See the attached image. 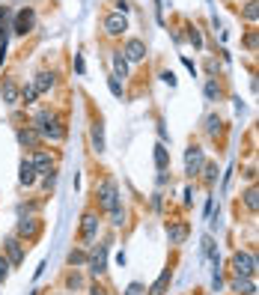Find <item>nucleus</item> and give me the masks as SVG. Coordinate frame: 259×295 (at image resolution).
<instances>
[{"label":"nucleus","mask_w":259,"mask_h":295,"mask_svg":"<svg viewBox=\"0 0 259 295\" xmlns=\"http://www.w3.org/2000/svg\"><path fill=\"white\" fill-rule=\"evenodd\" d=\"M33 129L39 131V137H48V140H63L66 137L63 123H60V116H57L54 110H42V113L36 116V126H33Z\"/></svg>","instance_id":"nucleus-1"},{"label":"nucleus","mask_w":259,"mask_h":295,"mask_svg":"<svg viewBox=\"0 0 259 295\" xmlns=\"http://www.w3.org/2000/svg\"><path fill=\"white\" fill-rule=\"evenodd\" d=\"M96 197H98V206H101L104 212H116V209H122V206H119L116 182H110V179H104V182H98L96 185Z\"/></svg>","instance_id":"nucleus-2"},{"label":"nucleus","mask_w":259,"mask_h":295,"mask_svg":"<svg viewBox=\"0 0 259 295\" xmlns=\"http://www.w3.org/2000/svg\"><path fill=\"white\" fill-rule=\"evenodd\" d=\"M232 268H235V277H253L256 274V260L250 251H235L232 254Z\"/></svg>","instance_id":"nucleus-3"},{"label":"nucleus","mask_w":259,"mask_h":295,"mask_svg":"<svg viewBox=\"0 0 259 295\" xmlns=\"http://www.w3.org/2000/svg\"><path fill=\"white\" fill-rule=\"evenodd\" d=\"M33 27H36V12H33L30 6L18 9L15 18H12V33L15 36H27V33H33Z\"/></svg>","instance_id":"nucleus-4"},{"label":"nucleus","mask_w":259,"mask_h":295,"mask_svg":"<svg viewBox=\"0 0 259 295\" xmlns=\"http://www.w3.org/2000/svg\"><path fill=\"white\" fill-rule=\"evenodd\" d=\"M125 30H128V18H125L122 12L104 15V33H107V36H122Z\"/></svg>","instance_id":"nucleus-5"},{"label":"nucleus","mask_w":259,"mask_h":295,"mask_svg":"<svg viewBox=\"0 0 259 295\" xmlns=\"http://www.w3.org/2000/svg\"><path fill=\"white\" fill-rule=\"evenodd\" d=\"M203 164H206L203 149H200V146H188V152H185V173H188V176H197V173L203 170Z\"/></svg>","instance_id":"nucleus-6"},{"label":"nucleus","mask_w":259,"mask_h":295,"mask_svg":"<svg viewBox=\"0 0 259 295\" xmlns=\"http://www.w3.org/2000/svg\"><path fill=\"white\" fill-rule=\"evenodd\" d=\"M128 63H140L143 57H146V45L140 42V39H128L125 42V54H122Z\"/></svg>","instance_id":"nucleus-7"},{"label":"nucleus","mask_w":259,"mask_h":295,"mask_svg":"<svg viewBox=\"0 0 259 295\" xmlns=\"http://www.w3.org/2000/svg\"><path fill=\"white\" fill-rule=\"evenodd\" d=\"M30 164H33V170H36V176H39V173L45 176V173H51V170H54V158H51L45 149H36V155H33Z\"/></svg>","instance_id":"nucleus-8"},{"label":"nucleus","mask_w":259,"mask_h":295,"mask_svg":"<svg viewBox=\"0 0 259 295\" xmlns=\"http://www.w3.org/2000/svg\"><path fill=\"white\" fill-rule=\"evenodd\" d=\"M107 268V245H98V251L90 254V271L93 274H101Z\"/></svg>","instance_id":"nucleus-9"},{"label":"nucleus","mask_w":259,"mask_h":295,"mask_svg":"<svg viewBox=\"0 0 259 295\" xmlns=\"http://www.w3.org/2000/svg\"><path fill=\"white\" fill-rule=\"evenodd\" d=\"M188 232H191V227H188L185 221H176V224L167 227V239H170V245H182V242L188 239Z\"/></svg>","instance_id":"nucleus-10"},{"label":"nucleus","mask_w":259,"mask_h":295,"mask_svg":"<svg viewBox=\"0 0 259 295\" xmlns=\"http://www.w3.org/2000/svg\"><path fill=\"white\" fill-rule=\"evenodd\" d=\"M96 232H98L96 212H87V215H84V224H81V235H84L87 242H93V239H96Z\"/></svg>","instance_id":"nucleus-11"},{"label":"nucleus","mask_w":259,"mask_h":295,"mask_svg":"<svg viewBox=\"0 0 259 295\" xmlns=\"http://www.w3.org/2000/svg\"><path fill=\"white\" fill-rule=\"evenodd\" d=\"M18 143H21V146H27V149H39L42 137H39V131H36V129H21V131H18Z\"/></svg>","instance_id":"nucleus-12"},{"label":"nucleus","mask_w":259,"mask_h":295,"mask_svg":"<svg viewBox=\"0 0 259 295\" xmlns=\"http://www.w3.org/2000/svg\"><path fill=\"white\" fill-rule=\"evenodd\" d=\"M0 98H3V104H18V87H15V81H3L0 84Z\"/></svg>","instance_id":"nucleus-13"},{"label":"nucleus","mask_w":259,"mask_h":295,"mask_svg":"<svg viewBox=\"0 0 259 295\" xmlns=\"http://www.w3.org/2000/svg\"><path fill=\"white\" fill-rule=\"evenodd\" d=\"M9 30H12V12H9V6H0V45H6Z\"/></svg>","instance_id":"nucleus-14"},{"label":"nucleus","mask_w":259,"mask_h":295,"mask_svg":"<svg viewBox=\"0 0 259 295\" xmlns=\"http://www.w3.org/2000/svg\"><path fill=\"white\" fill-rule=\"evenodd\" d=\"M51 87H54V72H39V75H36V84H33V90L42 96V93H48Z\"/></svg>","instance_id":"nucleus-15"},{"label":"nucleus","mask_w":259,"mask_h":295,"mask_svg":"<svg viewBox=\"0 0 259 295\" xmlns=\"http://www.w3.org/2000/svg\"><path fill=\"white\" fill-rule=\"evenodd\" d=\"M6 254H9V265H18V262H21V257H24L21 242H18V239H9V242H6Z\"/></svg>","instance_id":"nucleus-16"},{"label":"nucleus","mask_w":259,"mask_h":295,"mask_svg":"<svg viewBox=\"0 0 259 295\" xmlns=\"http://www.w3.org/2000/svg\"><path fill=\"white\" fill-rule=\"evenodd\" d=\"M18 173H21V176H18V182H21V185H27V188H30V185H36V170H33V164L27 161V158L21 161Z\"/></svg>","instance_id":"nucleus-17"},{"label":"nucleus","mask_w":259,"mask_h":295,"mask_svg":"<svg viewBox=\"0 0 259 295\" xmlns=\"http://www.w3.org/2000/svg\"><path fill=\"white\" fill-rule=\"evenodd\" d=\"M170 280H173V271H170V268H164L161 277H158V280L149 286V295H164V289L170 286Z\"/></svg>","instance_id":"nucleus-18"},{"label":"nucleus","mask_w":259,"mask_h":295,"mask_svg":"<svg viewBox=\"0 0 259 295\" xmlns=\"http://www.w3.org/2000/svg\"><path fill=\"white\" fill-rule=\"evenodd\" d=\"M110 60H113V78H128V60L122 57V51H116Z\"/></svg>","instance_id":"nucleus-19"},{"label":"nucleus","mask_w":259,"mask_h":295,"mask_svg":"<svg viewBox=\"0 0 259 295\" xmlns=\"http://www.w3.org/2000/svg\"><path fill=\"white\" fill-rule=\"evenodd\" d=\"M232 289L238 295H256V286H253L250 277H235V280H232Z\"/></svg>","instance_id":"nucleus-20"},{"label":"nucleus","mask_w":259,"mask_h":295,"mask_svg":"<svg viewBox=\"0 0 259 295\" xmlns=\"http://www.w3.org/2000/svg\"><path fill=\"white\" fill-rule=\"evenodd\" d=\"M90 140H93V149H96V152H104V129H101V123H93Z\"/></svg>","instance_id":"nucleus-21"},{"label":"nucleus","mask_w":259,"mask_h":295,"mask_svg":"<svg viewBox=\"0 0 259 295\" xmlns=\"http://www.w3.org/2000/svg\"><path fill=\"white\" fill-rule=\"evenodd\" d=\"M39 232V224L33 221V218H21V224H18V235H27V239H33Z\"/></svg>","instance_id":"nucleus-22"},{"label":"nucleus","mask_w":259,"mask_h":295,"mask_svg":"<svg viewBox=\"0 0 259 295\" xmlns=\"http://www.w3.org/2000/svg\"><path fill=\"white\" fill-rule=\"evenodd\" d=\"M167 164H170V152H167V146H164V143H158V146H155V167H158V170H167Z\"/></svg>","instance_id":"nucleus-23"},{"label":"nucleus","mask_w":259,"mask_h":295,"mask_svg":"<svg viewBox=\"0 0 259 295\" xmlns=\"http://www.w3.org/2000/svg\"><path fill=\"white\" fill-rule=\"evenodd\" d=\"M206 98H209V101H218V98H221V84H218L215 78L206 84Z\"/></svg>","instance_id":"nucleus-24"},{"label":"nucleus","mask_w":259,"mask_h":295,"mask_svg":"<svg viewBox=\"0 0 259 295\" xmlns=\"http://www.w3.org/2000/svg\"><path fill=\"white\" fill-rule=\"evenodd\" d=\"M107 87H110V93H113L116 98H122V96H125V90H122V81H119V78H113V75H110Z\"/></svg>","instance_id":"nucleus-25"},{"label":"nucleus","mask_w":259,"mask_h":295,"mask_svg":"<svg viewBox=\"0 0 259 295\" xmlns=\"http://www.w3.org/2000/svg\"><path fill=\"white\" fill-rule=\"evenodd\" d=\"M206 131H209V134H218V131H221V116L212 113V116L206 120Z\"/></svg>","instance_id":"nucleus-26"},{"label":"nucleus","mask_w":259,"mask_h":295,"mask_svg":"<svg viewBox=\"0 0 259 295\" xmlns=\"http://www.w3.org/2000/svg\"><path fill=\"white\" fill-rule=\"evenodd\" d=\"M188 42H191L194 48H203V36H200L197 27H188Z\"/></svg>","instance_id":"nucleus-27"},{"label":"nucleus","mask_w":259,"mask_h":295,"mask_svg":"<svg viewBox=\"0 0 259 295\" xmlns=\"http://www.w3.org/2000/svg\"><path fill=\"white\" fill-rule=\"evenodd\" d=\"M203 167H206V182L215 185V182H218V167H215V164H203Z\"/></svg>","instance_id":"nucleus-28"},{"label":"nucleus","mask_w":259,"mask_h":295,"mask_svg":"<svg viewBox=\"0 0 259 295\" xmlns=\"http://www.w3.org/2000/svg\"><path fill=\"white\" fill-rule=\"evenodd\" d=\"M244 203H247V209H250V212H256V188H247Z\"/></svg>","instance_id":"nucleus-29"},{"label":"nucleus","mask_w":259,"mask_h":295,"mask_svg":"<svg viewBox=\"0 0 259 295\" xmlns=\"http://www.w3.org/2000/svg\"><path fill=\"white\" fill-rule=\"evenodd\" d=\"M69 262H72V265H84V262H87V254H84V251H72V254H69Z\"/></svg>","instance_id":"nucleus-30"},{"label":"nucleus","mask_w":259,"mask_h":295,"mask_svg":"<svg viewBox=\"0 0 259 295\" xmlns=\"http://www.w3.org/2000/svg\"><path fill=\"white\" fill-rule=\"evenodd\" d=\"M36 96H39V93H36L33 87H27V90L21 93V98H24V104H33V101H36Z\"/></svg>","instance_id":"nucleus-31"},{"label":"nucleus","mask_w":259,"mask_h":295,"mask_svg":"<svg viewBox=\"0 0 259 295\" xmlns=\"http://www.w3.org/2000/svg\"><path fill=\"white\" fill-rule=\"evenodd\" d=\"M244 15H247V18H250V21H256V0H250V3H247V9H244Z\"/></svg>","instance_id":"nucleus-32"},{"label":"nucleus","mask_w":259,"mask_h":295,"mask_svg":"<svg viewBox=\"0 0 259 295\" xmlns=\"http://www.w3.org/2000/svg\"><path fill=\"white\" fill-rule=\"evenodd\" d=\"M161 81L170 84V87H176V75H173V72H161Z\"/></svg>","instance_id":"nucleus-33"},{"label":"nucleus","mask_w":259,"mask_h":295,"mask_svg":"<svg viewBox=\"0 0 259 295\" xmlns=\"http://www.w3.org/2000/svg\"><path fill=\"white\" fill-rule=\"evenodd\" d=\"M6 274H9V260L0 257V280H6Z\"/></svg>","instance_id":"nucleus-34"},{"label":"nucleus","mask_w":259,"mask_h":295,"mask_svg":"<svg viewBox=\"0 0 259 295\" xmlns=\"http://www.w3.org/2000/svg\"><path fill=\"white\" fill-rule=\"evenodd\" d=\"M140 289H143V286H140V283H131L128 289H125V295H140Z\"/></svg>","instance_id":"nucleus-35"},{"label":"nucleus","mask_w":259,"mask_h":295,"mask_svg":"<svg viewBox=\"0 0 259 295\" xmlns=\"http://www.w3.org/2000/svg\"><path fill=\"white\" fill-rule=\"evenodd\" d=\"M75 69H78V75H84V57H81V54L75 57Z\"/></svg>","instance_id":"nucleus-36"},{"label":"nucleus","mask_w":259,"mask_h":295,"mask_svg":"<svg viewBox=\"0 0 259 295\" xmlns=\"http://www.w3.org/2000/svg\"><path fill=\"white\" fill-rule=\"evenodd\" d=\"M247 48H250V51H256V33H250V36H247Z\"/></svg>","instance_id":"nucleus-37"},{"label":"nucleus","mask_w":259,"mask_h":295,"mask_svg":"<svg viewBox=\"0 0 259 295\" xmlns=\"http://www.w3.org/2000/svg\"><path fill=\"white\" fill-rule=\"evenodd\" d=\"M182 63H185V69H188V72H191V75H197V66L191 63V60H188V57H182Z\"/></svg>","instance_id":"nucleus-38"}]
</instances>
